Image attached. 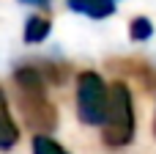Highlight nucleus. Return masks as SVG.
I'll return each instance as SVG.
<instances>
[{
	"label": "nucleus",
	"instance_id": "obj_1",
	"mask_svg": "<svg viewBox=\"0 0 156 154\" xmlns=\"http://www.w3.org/2000/svg\"><path fill=\"white\" fill-rule=\"evenodd\" d=\"M14 94H16V107L22 113L25 127L33 135H49L58 127V113L55 105L47 96V77L41 69L25 63L14 69Z\"/></svg>",
	"mask_w": 156,
	"mask_h": 154
},
{
	"label": "nucleus",
	"instance_id": "obj_7",
	"mask_svg": "<svg viewBox=\"0 0 156 154\" xmlns=\"http://www.w3.org/2000/svg\"><path fill=\"white\" fill-rule=\"evenodd\" d=\"M129 36H132L134 41H148V39L154 36V22H151L148 17H134V19L129 22Z\"/></svg>",
	"mask_w": 156,
	"mask_h": 154
},
{
	"label": "nucleus",
	"instance_id": "obj_9",
	"mask_svg": "<svg viewBox=\"0 0 156 154\" xmlns=\"http://www.w3.org/2000/svg\"><path fill=\"white\" fill-rule=\"evenodd\" d=\"M22 3H33V6H49V0H22Z\"/></svg>",
	"mask_w": 156,
	"mask_h": 154
},
{
	"label": "nucleus",
	"instance_id": "obj_6",
	"mask_svg": "<svg viewBox=\"0 0 156 154\" xmlns=\"http://www.w3.org/2000/svg\"><path fill=\"white\" fill-rule=\"evenodd\" d=\"M52 33V19L47 14H30L25 19V28H22V39L27 44H41L47 41V36Z\"/></svg>",
	"mask_w": 156,
	"mask_h": 154
},
{
	"label": "nucleus",
	"instance_id": "obj_4",
	"mask_svg": "<svg viewBox=\"0 0 156 154\" xmlns=\"http://www.w3.org/2000/svg\"><path fill=\"white\" fill-rule=\"evenodd\" d=\"M66 6L74 14H82L90 19H107L118 11V0H66Z\"/></svg>",
	"mask_w": 156,
	"mask_h": 154
},
{
	"label": "nucleus",
	"instance_id": "obj_2",
	"mask_svg": "<svg viewBox=\"0 0 156 154\" xmlns=\"http://www.w3.org/2000/svg\"><path fill=\"white\" fill-rule=\"evenodd\" d=\"M137 132V118H134V96L132 88L121 80L110 85V99H107V113L101 124V138L112 149H123L134 141Z\"/></svg>",
	"mask_w": 156,
	"mask_h": 154
},
{
	"label": "nucleus",
	"instance_id": "obj_8",
	"mask_svg": "<svg viewBox=\"0 0 156 154\" xmlns=\"http://www.w3.org/2000/svg\"><path fill=\"white\" fill-rule=\"evenodd\" d=\"M33 154H69V152L49 135H33Z\"/></svg>",
	"mask_w": 156,
	"mask_h": 154
},
{
	"label": "nucleus",
	"instance_id": "obj_3",
	"mask_svg": "<svg viewBox=\"0 0 156 154\" xmlns=\"http://www.w3.org/2000/svg\"><path fill=\"white\" fill-rule=\"evenodd\" d=\"M110 85L101 80L99 72H80L77 74V118L85 127H101L107 113Z\"/></svg>",
	"mask_w": 156,
	"mask_h": 154
},
{
	"label": "nucleus",
	"instance_id": "obj_10",
	"mask_svg": "<svg viewBox=\"0 0 156 154\" xmlns=\"http://www.w3.org/2000/svg\"><path fill=\"white\" fill-rule=\"evenodd\" d=\"M154 135H156V116H154Z\"/></svg>",
	"mask_w": 156,
	"mask_h": 154
},
{
	"label": "nucleus",
	"instance_id": "obj_5",
	"mask_svg": "<svg viewBox=\"0 0 156 154\" xmlns=\"http://www.w3.org/2000/svg\"><path fill=\"white\" fill-rule=\"evenodd\" d=\"M16 143H19V127H16V121L8 110V99L0 88V152L14 149Z\"/></svg>",
	"mask_w": 156,
	"mask_h": 154
}]
</instances>
